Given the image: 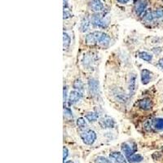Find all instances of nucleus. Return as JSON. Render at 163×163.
Here are the masks:
<instances>
[{
	"mask_svg": "<svg viewBox=\"0 0 163 163\" xmlns=\"http://www.w3.org/2000/svg\"><path fill=\"white\" fill-rule=\"evenodd\" d=\"M80 136L83 143L87 145H92L96 140V134L92 130H85L81 133Z\"/></svg>",
	"mask_w": 163,
	"mask_h": 163,
	"instance_id": "f257e3e1",
	"label": "nucleus"
},
{
	"mask_svg": "<svg viewBox=\"0 0 163 163\" xmlns=\"http://www.w3.org/2000/svg\"><path fill=\"white\" fill-rule=\"evenodd\" d=\"M121 148L122 153L127 157L134 154L137 151V146L135 143H123L122 144Z\"/></svg>",
	"mask_w": 163,
	"mask_h": 163,
	"instance_id": "f03ea898",
	"label": "nucleus"
},
{
	"mask_svg": "<svg viewBox=\"0 0 163 163\" xmlns=\"http://www.w3.org/2000/svg\"><path fill=\"white\" fill-rule=\"evenodd\" d=\"M147 6H148V2L146 0H139L136 2L135 6V14L139 16H141L146 11Z\"/></svg>",
	"mask_w": 163,
	"mask_h": 163,
	"instance_id": "7ed1b4c3",
	"label": "nucleus"
},
{
	"mask_svg": "<svg viewBox=\"0 0 163 163\" xmlns=\"http://www.w3.org/2000/svg\"><path fill=\"white\" fill-rule=\"evenodd\" d=\"M100 31H95V32L90 33L86 37V42L88 45H95L98 43L100 36L101 34Z\"/></svg>",
	"mask_w": 163,
	"mask_h": 163,
	"instance_id": "20e7f679",
	"label": "nucleus"
},
{
	"mask_svg": "<svg viewBox=\"0 0 163 163\" xmlns=\"http://www.w3.org/2000/svg\"><path fill=\"white\" fill-rule=\"evenodd\" d=\"M91 22L92 25L95 28H104L106 27V23L105 21L101 18V16L99 14H94L92 16L91 18Z\"/></svg>",
	"mask_w": 163,
	"mask_h": 163,
	"instance_id": "39448f33",
	"label": "nucleus"
},
{
	"mask_svg": "<svg viewBox=\"0 0 163 163\" xmlns=\"http://www.w3.org/2000/svg\"><path fill=\"white\" fill-rule=\"evenodd\" d=\"M82 97H83V95H82V93L80 92L76 91V90L72 91L68 95V104H69V105H73V104H76L77 102L80 100Z\"/></svg>",
	"mask_w": 163,
	"mask_h": 163,
	"instance_id": "423d86ee",
	"label": "nucleus"
},
{
	"mask_svg": "<svg viewBox=\"0 0 163 163\" xmlns=\"http://www.w3.org/2000/svg\"><path fill=\"white\" fill-rule=\"evenodd\" d=\"M88 87H89V92L91 95L95 96L98 95L99 92V83L95 78H91L88 81Z\"/></svg>",
	"mask_w": 163,
	"mask_h": 163,
	"instance_id": "0eeeda50",
	"label": "nucleus"
},
{
	"mask_svg": "<svg viewBox=\"0 0 163 163\" xmlns=\"http://www.w3.org/2000/svg\"><path fill=\"white\" fill-rule=\"evenodd\" d=\"M109 158L113 163H127L124 155L119 152H113L110 153Z\"/></svg>",
	"mask_w": 163,
	"mask_h": 163,
	"instance_id": "6e6552de",
	"label": "nucleus"
},
{
	"mask_svg": "<svg viewBox=\"0 0 163 163\" xmlns=\"http://www.w3.org/2000/svg\"><path fill=\"white\" fill-rule=\"evenodd\" d=\"M138 105L141 109L144 110H150L153 108V102L150 99L148 98H144L139 101Z\"/></svg>",
	"mask_w": 163,
	"mask_h": 163,
	"instance_id": "1a4fd4ad",
	"label": "nucleus"
},
{
	"mask_svg": "<svg viewBox=\"0 0 163 163\" xmlns=\"http://www.w3.org/2000/svg\"><path fill=\"white\" fill-rule=\"evenodd\" d=\"M100 125L103 128H113L115 125V122L112 118L105 117L101 119Z\"/></svg>",
	"mask_w": 163,
	"mask_h": 163,
	"instance_id": "9d476101",
	"label": "nucleus"
},
{
	"mask_svg": "<svg viewBox=\"0 0 163 163\" xmlns=\"http://www.w3.org/2000/svg\"><path fill=\"white\" fill-rule=\"evenodd\" d=\"M153 74L148 69H143L141 71V82L144 85H147L152 79Z\"/></svg>",
	"mask_w": 163,
	"mask_h": 163,
	"instance_id": "9b49d317",
	"label": "nucleus"
},
{
	"mask_svg": "<svg viewBox=\"0 0 163 163\" xmlns=\"http://www.w3.org/2000/svg\"><path fill=\"white\" fill-rule=\"evenodd\" d=\"M98 43L103 47H108L110 43V37L105 33H101L100 39L98 41Z\"/></svg>",
	"mask_w": 163,
	"mask_h": 163,
	"instance_id": "f8f14e48",
	"label": "nucleus"
},
{
	"mask_svg": "<svg viewBox=\"0 0 163 163\" xmlns=\"http://www.w3.org/2000/svg\"><path fill=\"white\" fill-rule=\"evenodd\" d=\"M91 7H92V10L95 12H101L104 8V5L100 0H92Z\"/></svg>",
	"mask_w": 163,
	"mask_h": 163,
	"instance_id": "ddd939ff",
	"label": "nucleus"
},
{
	"mask_svg": "<svg viewBox=\"0 0 163 163\" xmlns=\"http://www.w3.org/2000/svg\"><path fill=\"white\" fill-rule=\"evenodd\" d=\"M90 25H91V21L88 17H84L81 21L80 25V30L81 32L85 33L88 31L90 29Z\"/></svg>",
	"mask_w": 163,
	"mask_h": 163,
	"instance_id": "4468645a",
	"label": "nucleus"
},
{
	"mask_svg": "<svg viewBox=\"0 0 163 163\" xmlns=\"http://www.w3.org/2000/svg\"><path fill=\"white\" fill-rule=\"evenodd\" d=\"M127 160L130 162V163H139L144 160V157H143L141 155L135 154V153L130 155V156L127 157Z\"/></svg>",
	"mask_w": 163,
	"mask_h": 163,
	"instance_id": "2eb2a0df",
	"label": "nucleus"
},
{
	"mask_svg": "<svg viewBox=\"0 0 163 163\" xmlns=\"http://www.w3.org/2000/svg\"><path fill=\"white\" fill-rule=\"evenodd\" d=\"M138 57L141 60H145V61H148V62H150L153 60V56H152L151 54L147 52V51H140L138 54Z\"/></svg>",
	"mask_w": 163,
	"mask_h": 163,
	"instance_id": "dca6fc26",
	"label": "nucleus"
},
{
	"mask_svg": "<svg viewBox=\"0 0 163 163\" xmlns=\"http://www.w3.org/2000/svg\"><path fill=\"white\" fill-rule=\"evenodd\" d=\"M85 118L87 121H89L90 122H96L98 120V118H99V115H98L96 113H94V112H89L87 113L85 116Z\"/></svg>",
	"mask_w": 163,
	"mask_h": 163,
	"instance_id": "f3484780",
	"label": "nucleus"
},
{
	"mask_svg": "<svg viewBox=\"0 0 163 163\" xmlns=\"http://www.w3.org/2000/svg\"><path fill=\"white\" fill-rule=\"evenodd\" d=\"M135 81H136V77L135 74H131L130 77V82H129V90L130 92H134L135 89Z\"/></svg>",
	"mask_w": 163,
	"mask_h": 163,
	"instance_id": "a211bd4d",
	"label": "nucleus"
},
{
	"mask_svg": "<svg viewBox=\"0 0 163 163\" xmlns=\"http://www.w3.org/2000/svg\"><path fill=\"white\" fill-rule=\"evenodd\" d=\"M63 42H64V48H68L71 43V39L70 36L67 33L64 32L63 33Z\"/></svg>",
	"mask_w": 163,
	"mask_h": 163,
	"instance_id": "6ab92c4d",
	"label": "nucleus"
},
{
	"mask_svg": "<svg viewBox=\"0 0 163 163\" xmlns=\"http://www.w3.org/2000/svg\"><path fill=\"white\" fill-rule=\"evenodd\" d=\"M74 88L76 91L78 92H82L84 88V84H83V81L81 79H76L74 83Z\"/></svg>",
	"mask_w": 163,
	"mask_h": 163,
	"instance_id": "aec40b11",
	"label": "nucleus"
},
{
	"mask_svg": "<svg viewBox=\"0 0 163 163\" xmlns=\"http://www.w3.org/2000/svg\"><path fill=\"white\" fill-rule=\"evenodd\" d=\"M153 126L157 130H163V118H158L153 120Z\"/></svg>",
	"mask_w": 163,
	"mask_h": 163,
	"instance_id": "412c9836",
	"label": "nucleus"
},
{
	"mask_svg": "<svg viewBox=\"0 0 163 163\" xmlns=\"http://www.w3.org/2000/svg\"><path fill=\"white\" fill-rule=\"evenodd\" d=\"M77 126L80 128V129H82V130H86V127H87L86 122L85 121V119L83 118H77Z\"/></svg>",
	"mask_w": 163,
	"mask_h": 163,
	"instance_id": "4be33fe9",
	"label": "nucleus"
},
{
	"mask_svg": "<svg viewBox=\"0 0 163 163\" xmlns=\"http://www.w3.org/2000/svg\"><path fill=\"white\" fill-rule=\"evenodd\" d=\"M144 19L146 22H152L154 20V16H153V12L151 11H148L145 12V14L144 16Z\"/></svg>",
	"mask_w": 163,
	"mask_h": 163,
	"instance_id": "5701e85b",
	"label": "nucleus"
},
{
	"mask_svg": "<svg viewBox=\"0 0 163 163\" xmlns=\"http://www.w3.org/2000/svg\"><path fill=\"white\" fill-rule=\"evenodd\" d=\"M64 117L67 119H73V113L70 109L68 108H64Z\"/></svg>",
	"mask_w": 163,
	"mask_h": 163,
	"instance_id": "b1692460",
	"label": "nucleus"
},
{
	"mask_svg": "<svg viewBox=\"0 0 163 163\" xmlns=\"http://www.w3.org/2000/svg\"><path fill=\"white\" fill-rule=\"evenodd\" d=\"M153 12V16H154V19H162L163 18V9L159 8L157 9L156 11Z\"/></svg>",
	"mask_w": 163,
	"mask_h": 163,
	"instance_id": "393cba45",
	"label": "nucleus"
},
{
	"mask_svg": "<svg viewBox=\"0 0 163 163\" xmlns=\"http://www.w3.org/2000/svg\"><path fill=\"white\" fill-rule=\"evenodd\" d=\"M95 163H111V162L108 160L106 157L99 156L95 159Z\"/></svg>",
	"mask_w": 163,
	"mask_h": 163,
	"instance_id": "a878e982",
	"label": "nucleus"
},
{
	"mask_svg": "<svg viewBox=\"0 0 163 163\" xmlns=\"http://www.w3.org/2000/svg\"><path fill=\"white\" fill-rule=\"evenodd\" d=\"M63 152H64V154H63V161H64V163H65V160H66V158H67V157H68V148H66V147H64V148H63Z\"/></svg>",
	"mask_w": 163,
	"mask_h": 163,
	"instance_id": "bb28decb",
	"label": "nucleus"
},
{
	"mask_svg": "<svg viewBox=\"0 0 163 163\" xmlns=\"http://www.w3.org/2000/svg\"><path fill=\"white\" fill-rule=\"evenodd\" d=\"M71 17V14L68 12L67 9H64V19H68V18Z\"/></svg>",
	"mask_w": 163,
	"mask_h": 163,
	"instance_id": "cd10ccee",
	"label": "nucleus"
},
{
	"mask_svg": "<svg viewBox=\"0 0 163 163\" xmlns=\"http://www.w3.org/2000/svg\"><path fill=\"white\" fill-rule=\"evenodd\" d=\"M67 87L66 86H64V102H66L67 101Z\"/></svg>",
	"mask_w": 163,
	"mask_h": 163,
	"instance_id": "c85d7f7f",
	"label": "nucleus"
},
{
	"mask_svg": "<svg viewBox=\"0 0 163 163\" xmlns=\"http://www.w3.org/2000/svg\"><path fill=\"white\" fill-rule=\"evenodd\" d=\"M158 65H159V66H160L161 68L163 69V57L159 60V61H158Z\"/></svg>",
	"mask_w": 163,
	"mask_h": 163,
	"instance_id": "c756f323",
	"label": "nucleus"
},
{
	"mask_svg": "<svg viewBox=\"0 0 163 163\" xmlns=\"http://www.w3.org/2000/svg\"><path fill=\"white\" fill-rule=\"evenodd\" d=\"M118 3H122V4H125V3H127L129 2V0H117Z\"/></svg>",
	"mask_w": 163,
	"mask_h": 163,
	"instance_id": "7c9ffc66",
	"label": "nucleus"
},
{
	"mask_svg": "<svg viewBox=\"0 0 163 163\" xmlns=\"http://www.w3.org/2000/svg\"><path fill=\"white\" fill-rule=\"evenodd\" d=\"M65 163H74V162H72V161H67V162Z\"/></svg>",
	"mask_w": 163,
	"mask_h": 163,
	"instance_id": "2f4dec72",
	"label": "nucleus"
},
{
	"mask_svg": "<svg viewBox=\"0 0 163 163\" xmlns=\"http://www.w3.org/2000/svg\"><path fill=\"white\" fill-rule=\"evenodd\" d=\"M135 1V3H136V2H138V1H139V0H134Z\"/></svg>",
	"mask_w": 163,
	"mask_h": 163,
	"instance_id": "473e14b6",
	"label": "nucleus"
}]
</instances>
